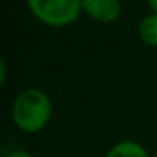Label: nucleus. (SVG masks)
Returning <instances> with one entry per match:
<instances>
[{
  "label": "nucleus",
  "mask_w": 157,
  "mask_h": 157,
  "mask_svg": "<svg viewBox=\"0 0 157 157\" xmlns=\"http://www.w3.org/2000/svg\"><path fill=\"white\" fill-rule=\"evenodd\" d=\"M52 115V103L44 91L29 88L19 93L12 103V120L25 133L42 130Z\"/></svg>",
  "instance_id": "f257e3e1"
},
{
  "label": "nucleus",
  "mask_w": 157,
  "mask_h": 157,
  "mask_svg": "<svg viewBox=\"0 0 157 157\" xmlns=\"http://www.w3.org/2000/svg\"><path fill=\"white\" fill-rule=\"evenodd\" d=\"M31 14L49 27H66L83 10L81 0H25Z\"/></svg>",
  "instance_id": "f03ea898"
},
{
  "label": "nucleus",
  "mask_w": 157,
  "mask_h": 157,
  "mask_svg": "<svg viewBox=\"0 0 157 157\" xmlns=\"http://www.w3.org/2000/svg\"><path fill=\"white\" fill-rule=\"evenodd\" d=\"M81 7L93 21L110 24L122 14L120 0H81Z\"/></svg>",
  "instance_id": "7ed1b4c3"
},
{
  "label": "nucleus",
  "mask_w": 157,
  "mask_h": 157,
  "mask_svg": "<svg viewBox=\"0 0 157 157\" xmlns=\"http://www.w3.org/2000/svg\"><path fill=\"white\" fill-rule=\"evenodd\" d=\"M105 157H149L147 150L133 140H122L106 152Z\"/></svg>",
  "instance_id": "20e7f679"
},
{
  "label": "nucleus",
  "mask_w": 157,
  "mask_h": 157,
  "mask_svg": "<svg viewBox=\"0 0 157 157\" xmlns=\"http://www.w3.org/2000/svg\"><path fill=\"white\" fill-rule=\"evenodd\" d=\"M139 37L147 46H157V14H150L140 21L139 24Z\"/></svg>",
  "instance_id": "39448f33"
},
{
  "label": "nucleus",
  "mask_w": 157,
  "mask_h": 157,
  "mask_svg": "<svg viewBox=\"0 0 157 157\" xmlns=\"http://www.w3.org/2000/svg\"><path fill=\"white\" fill-rule=\"evenodd\" d=\"M7 157H34V155H32L31 152H27V150H21V149H19V150H12Z\"/></svg>",
  "instance_id": "423d86ee"
},
{
  "label": "nucleus",
  "mask_w": 157,
  "mask_h": 157,
  "mask_svg": "<svg viewBox=\"0 0 157 157\" xmlns=\"http://www.w3.org/2000/svg\"><path fill=\"white\" fill-rule=\"evenodd\" d=\"M149 5L154 10V14H157V0H149Z\"/></svg>",
  "instance_id": "0eeeda50"
},
{
  "label": "nucleus",
  "mask_w": 157,
  "mask_h": 157,
  "mask_svg": "<svg viewBox=\"0 0 157 157\" xmlns=\"http://www.w3.org/2000/svg\"><path fill=\"white\" fill-rule=\"evenodd\" d=\"M150 157H157V154H154V155H150Z\"/></svg>",
  "instance_id": "6e6552de"
}]
</instances>
